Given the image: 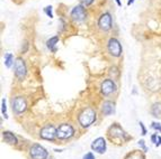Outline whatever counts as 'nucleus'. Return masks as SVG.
<instances>
[{"mask_svg": "<svg viewBox=\"0 0 161 159\" xmlns=\"http://www.w3.org/2000/svg\"><path fill=\"white\" fill-rule=\"evenodd\" d=\"M160 145H161V137H160V136H159V137H158V141H157L156 146H157V147H159V146H160Z\"/></svg>", "mask_w": 161, "mask_h": 159, "instance_id": "obj_26", "label": "nucleus"}, {"mask_svg": "<svg viewBox=\"0 0 161 159\" xmlns=\"http://www.w3.org/2000/svg\"><path fill=\"white\" fill-rule=\"evenodd\" d=\"M70 16H71L72 20L77 21V23H81V21H83L85 19H86L87 11L82 5H78V6H75V8L71 10Z\"/></svg>", "mask_w": 161, "mask_h": 159, "instance_id": "obj_8", "label": "nucleus"}, {"mask_svg": "<svg viewBox=\"0 0 161 159\" xmlns=\"http://www.w3.org/2000/svg\"><path fill=\"white\" fill-rule=\"evenodd\" d=\"M82 159H96V158H95V156H94L92 152H87V154L83 156Z\"/></svg>", "mask_w": 161, "mask_h": 159, "instance_id": "obj_21", "label": "nucleus"}, {"mask_svg": "<svg viewBox=\"0 0 161 159\" xmlns=\"http://www.w3.org/2000/svg\"><path fill=\"white\" fill-rule=\"evenodd\" d=\"M90 147H92V149L94 151L103 155L106 152V148H107V146H106V140H105L103 137H98V138L95 139V140L92 141V146Z\"/></svg>", "mask_w": 161, "mask_h": 159, "instance_id": "obj_11", "label": "nucleus"}, {"mask_svg": "<svg viewBox=\"0 0 161 159\" xmlns=\"http://www.w3.org/2000/svg\"><path fill=\"white\" fill-rule=\"evenodd\" d=\"M13 64H15V62H14V55L11 53H7L5 54V65L7 67H11V65Z\"/></svg>", "mask_w": 161, "mask_h": 159, "instance_id": "obj_16", "label": "nucleus"}, {"mask_svg": "<svg viewBox=\"0 0 161 159\" xmlns=\"http://www.w3.org/2000/svg\"><path fill=\"white\" fill-rule=\"evenodd\" d=\"M58 128H55L53 125H46L45 127H43L40 131V137L44 140H50L53 141L55 139V137H58L57 135Z\"/></svg>", "mask_w": 161, "mask_h": 159, "instance_id": "obj_4", "label": "nucleus"}, {"mask_svg": "<svg viewBox=\"0 0 161 159\" xmlns=\"http://www.w3.org/2000/svg\"><path fill=\"white\" fill-rule=\"evenodd\" d=\"M116 3H117V6H122V3H121V0H115Z\"/></svg>", "mask_w": 161, "mask_h": 159, "instance_id": "obj_28", "label": "nucleus"}, {"mask_svg": "<svg viewBox=\"0 0 161 159\" xmlns=\"http://www.w3.org/2000/svg\"><path fill=\"white\" fill-rule=\"evenodd\" d=\"M133 3H134V0H127V6H131Z\"/></svg>", "mask_w": 161, "mask_h": 159, "instance_id": "obj_27", "label": "nucleus"}, {"mask_svg": "<svg viewBox=\"0 0 161 159\" xmlns=\"http://www.w3.org/2000/svg\"><path fill=\"white\" fill-rule=\"evenodd\" d=\"M14 71H15V75H16L17 79L23 80L26 76L27 67H26V64H25V61L22 57L16 59L15 64H14Z\"/></svg>", "mask_w": 161, "mask_h": 159, "instance_id": "obj_6", "label": "nucleus"}, {"mask_svg": "<svg viewBox=\"0 0 161 159\" xmlns=\"http://www.w3.org/2000/svg\"><path fill=\"white\" fill-rule=\"evenodd\" d=\"M151 113L157 119H161V102H156L151 106Z\"/></svg>", "mask_w": 161, "mask_h": 159, "instance_id": "obj_15", "label": "nucleus"}, {"mask_svg": "<svg viewBox=\"0 0 161 159\" xmlns=\"http://www.w3.org/2000/svg\"><path fill=\"white\" fill-rule=\"evenodd\" d=\"M30 156L32 159H47L48 152L43 146L38 143H34L30 148Z\"/></svg>", "mask_w": 161, "mask_h": 159, "instance_id": "obj_2", "label": "nucleus"}, {"mask_svg": "<svg viewBox=\"0 0 161 159\" xmlns=\"http://www.w3.org/2000/svg\"><path fill=\"white\" fill-rule=\"evenodd\" d=\"M98 26L103 32H108L112 28V16L109 13H104L98 19Z\"/></svg>", "mask_w": 161, "mask_h": 159, "instance_id": "obj_9", "label": "nucleus"}, {"mask_svg": "<svg viewBox=\"0 0 161 159\" xmlns=\"http://www.w3.org/2000/svg\"><path fill=\"white\" fill-rule=\"evenodd\" d=\"M100 91H102V93L104 94L105 96L110 95L112 93H114L116 91L115 82H114L113 80H110V79L105 80L104 82L102 83V85H100Z\"/></svg>", "mask_w": 161, "mask_h": 159, "instance_id": "obj_10", "label": "nucleus"}, {"mask_svg": "<svg viewBox=\"0 0 161 159\" xmlns=\"http://www.w3.org/2000/svg\"><path fill=\"white\" fill-rule=\"evenodd\" d=\"M57 135L59 139H69L75 135V129L69 123H62L57 130Z\"/></svg>", "mask_w": 161, "mask_h": 159, "instance_id": "obj_5", "label": "nucleus"}, {"mask_svg": "<svg viewBox=\"0 0 161 159\" xmlns=\"http://www.w3.org/2000/svg\"><path fill=\"white\" fill-rule=\"evenodd\" d=\"M137 143H139V146L141 147V148H142V149H143V150H144V151H147V150H148V148H147V147H145L144 140H140V141H139V142H137Z\"/></svg>", "mask_w": 161, "mask_h": 159, "instance_id": "obj_22", "label": "nucleus"}, {"mask_svg": "<svg viewBox=\"0 0 161 159\" xmlns=\"http://www.w3.org/2000/svg\"><path fill=\"white\" fill-rule=\"evenodd\" d=\"M81 3H83V5H86V6H89V5H92V3H94L95 0H80Z\"/></svg>", "mask_w": 161, "mask_h": 159, "instance_id": "obj_23", "label": "nucleus"}, {"mask_svg": "<svg viewBox=\"0 0 161 159\" xmlns=\"http://www.w3.org/2000/svg\"><path fill=\"white\" fill-rule=\"evenodd\" d=\"M1 113H3V118L7 119L8 115H7V104H6V99H1Z\"/></svg>", "mask_w": 161, "mask_h": 159, "instance_id": "obj_17", "label": "nucleus"}, {"mask_svg": "<svg viewBox=\"0 0 161 159\" xmlns=\"http://www.w3.org/2000/svg\"><path fill=\"white\" fill-rule=\"evenodd\" d=\"M140 127H141V129H142V135L144 136L145 133H147V130H145V127L143 126V122H140Z\"/></svg>", "mask_w": 161, "mask_h": 159, "instance_id": "obj_25", "label": "nucleus"}, {"mask_svg": "<svg viewBox=\"0 0 161 159\" xmlns=\"http://www.w3.org/2000/svg\"><path fill=\"white\" fill-rule=\"evenodd\" d=\"M96 111L92 108H86L79 114L78 121L82 128H88L96 121Z\"/></svg>", "mask_w": 161, "mask_h": 159, "instance_id": "obj_1", "label": "nucleus"}, {"mask_svg": "<svg viewBox=\"0 0 161 159\" xmlns=\"http://www.w3.org/2000/svg\"><path fill=\"white\" fill-rule=\"evenodd\" d=\"M107 49L109 52V54L113 57H119L123 53V48H122V44L119 43V40L116 38H109L107 44Z\"/></svg>", "mask_w": 161, "mask_h": 159, "instance_id": "obj_3", "label": "nucleus"}, {"mask_svg": "<svg viewBox=\"0 0 161 159\" xmlns=\"http://www.w3.org/2000/svg\"><path fill=\"white\" fill-rule=\"evenodd\" d=\"M151 127H152L154 130H157V131H159V132L161 133V125L159 123V122H152V126H151Z\"/></svg>", "mask_w": 161, "mask_h": 159, "instance_id": "obj_20", "label": "nucleus"}, {"mask_svg": "<svg viewBox=\"0 0 161 159\" xmlns=\"http://www.w3.org/2000/svg\"><path fill=\"white\" fill-rule=\"evenodd\" d=\"M3 138L5 140V142L9 143V145H17V142H18L17 137L13 132H10V131H3Z\"/></svg>", "mask_w": 161, "mask_h": 159, "instance_id": "obj_13", "label": "nucleus"}, {"mask_svg": "<svg viewBox=\"0 0 161 159\" xmlns=\"http://www.w3.org/2000/svg\"><path fill=\"white\" fill-rule=\"evenodd\" d=\"M51 159H53V158H51Z\"/></svg>", "mask_w": 161, "mask_h": 159, "instance_id": "obj_29", "label": "nucleus"}, {"mask_svg": "<svg viewBox=\"0 0 161 159\" xmlns=\"http://www.w3.org/2000/svg\"><path fill=\"white\" fill-rule=\"evenodd\" d=\"M158 133H154V135L151 137V140H152V142H154V143H157V141H158Z\"/></svg>", "mask_w": 161, "mask_h": 159, "instance_id": "obj_24", "label": "nucleus"}, {"mask_svg": "<svg viewBox=\"0 0 161 159\" xmlns=\"http://www.w3.org/2000/svg\"><path fill=\"white\" fill-rule=\"evenodd\" d=\"M58 43H59V36H54V37H51L46 42V46H47V48L51 50V52L55 53V52H57Z\"/></svg>", "mask_w": 161, "mask_h": 159, "instance_id": "obj_14", "label": "nucleus"}, {"mask_svg": "<svg viewBox=\"0 0 161 159\" xmlns=\"http://www.w3.org/2000/svg\"><path fill=\"white\" fill-rule=\"evenodd\" d=\"M102 112L105 115H112L115 113V103L112 101H105L102 105Z\"/></svg>", "mask_w": 161, "mask_h": 159, "instance_id": "obj_12", "label": "nucleus"}, {"mask_svg": "<svg viewBox=\"0 0 161 159\" xmlns=\"http://www.w3.org/2000/svg\"><path fill=\"white\" fill-rule=\"evenodd\" d=\"M44 13L47 15V17L50 18H53V10H52V6H46L44 8Z\"/></svg>", "mask_w": 161, "mask_h": 159, "instance_id": "obj_18", "label": "nucleus"}, {"mask_svg": "<svg viewBox=\"0 0 161 159\" xmlns=\"http://www.w3.org/2000/svg\"><path fill=\"white\" fill-rule=\"evenodd\" d=\"M127 159H144V157H143V155L140 154V152H133V154L127 157Z\"/></svg>", "mask_w": 161, "mask_h": 159, "instance_id": "obj_19", "label": "nucleus"}, {"mask_svg": "<svg viewBox=\"0 0 161 159\" xmlns=\"http://www.w3.org/2000/svg\"><path fill=\"white\" fill-rule=\"evenodd\" d=\"M11 105H13V111L16 114L23 113L27 109V102L23 96H16L15 99H13Z\"/></svg>", "mask_w": 161, "mask_h": 159, "instance_id": "obj_7", "label": "nucleus"}]
</instances>
